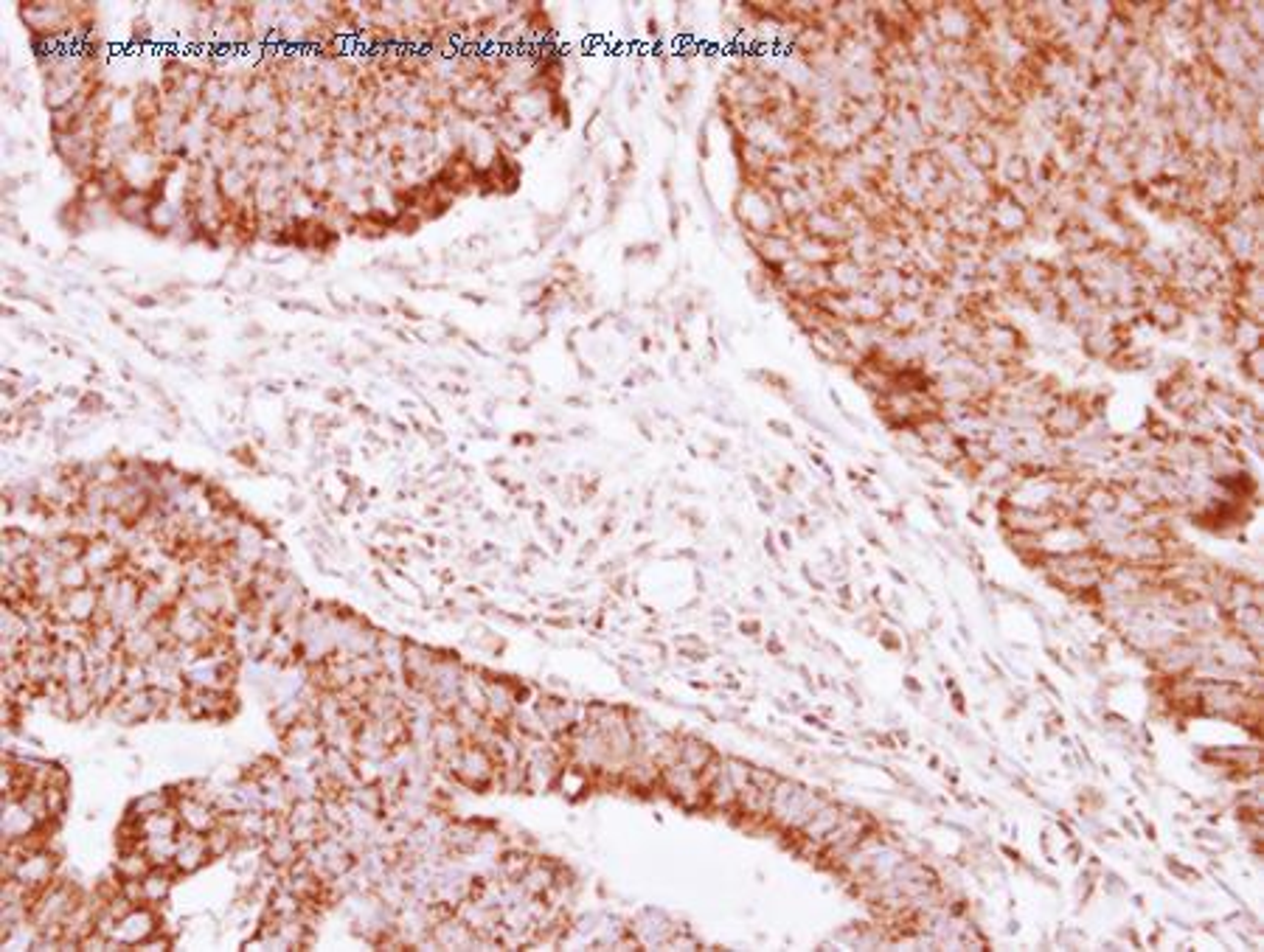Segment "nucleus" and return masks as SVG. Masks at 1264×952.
Segmentation results:
<instances>
[{
	"mask_svg": "<svg viewBox=\"0 0 1264 952\" xmlns=\"http://www.w3.org/2000/svg\"><path fill=\"white\" fill-rule=\"evenodd\" d=\"M984 216L992 228V242L987 245V254H995L1000 248H1006L1011 242H1020L1023 236L1032 233V212L1011 194L1006 186H995L992 197L984 203Z\"/></svg>",
	"mask_w": 1264,
	"mask_h": 952,
	"instance_id": "f257e3e1",
	"label": "nucleus"
},
{
	"mask_svg": "<svg viewBox=\"0 0 1264 952\" xmlns=\"http://www.w3.org/2000/svg\"><path fill=\"white\" fill-rule=\"evenodd\" d=\"M1094 424V416L1085 405V394H1062L1056 403L1048 407V413L1043 416V433L1051 442H1074L1079 439L1088 427Z\"/></svg>",
	"mask_w": 1264,
	"mask_h": 952,
	"instance_id": "f03ea898",
	"label": "nucleus"
},
{
	"mask_svg": "<svg viewBox=\"0 0 1264 952\" xmlns=\"http://www.w3.org/2000/svg\"><path fill=\"white\" fill-rule=\"evenodd\" d=\"M981 340H984V360L1023 365V357L1029 355V340L1023 335V329L1003 315L981 323Z\"/></svg>",
	"mask_w": 1264,
	"mask_h": 952,
	"instance_id": "7ed1b4c3",
	"label": "nucleus"
},
{
	"mask_svg": "<svg viewBox=\"0 0 1264 952\" xmlns=\"http://www.w3.org/2000/svg\"><path fill=\"white\" fill-rule=\"evenodd\" d=\"M1065 264H1059V262H1053V259H1045V256H1026L1023 262H1017L1014 267H1011L1009 275V293H1014L1017 298H1023V304H1029L1032 298L1045 296V293H1051L1053 290V281H1056V275L1062 270Z\"/></svg>",
	"mask_w": 1264,
	"mask_h": 952,
	"instance_id": "20e7f679",
	"label": "nucleus"
},
{
	"mask_svg": "<svg viewBox=\"0 0 1264 952\" xmlns=\"http://www.w3.org/2000/svg\"><path fill=\"white\" fill-rule=\"evenodd\" d=\"M1141 312H1143V323H1149L1152 329H1158L1163 335H1178L1189 320L1186 309L1180 307V301L1169 287H1163L1160 293L1146 298L1141 304Z\"/></svg>",
	"mask_w": 1264,
	"mask_h": 952,
	"instance_id": "39448f33",
	"label": "nucleus"
},
{
	"mask_svg": "<svg viewBox=\"0 0 1264 952\" xmlns=\"http://www.w3.org/2000/svg\"><path fill=\"white\" fill-rule=\"evenodd\" d=\"M1053 239H1056V245L1062 248L1065 259L1091 254V251H1095V248H1101V245H1104V242H1101V236L1094 231V225H1091V222H1085L1079 214H1068V216H1062V219L1056 222V228H1053Z\"/></svg>",
	"mask_w": 1264,
	"mask_h": 952,
	"instance_id": "423d86ee",
	"label": "nucleus"
},
{
	"mask_svg": "<svg viewBox=\"0 0 1264 952\" xmlns=\"http://www.w3.org/2000/svg\"><path fill=\"white\" fill-rule=\"evenodd\" d=\"M161 930V919L152 905H138L126 913L119 922V928L113 932V944L116 950H135L138 944H144L149 935Z\"/></svg>",
	"mask_w": 1264,
	"mask_h": 952,
	"instance_id": "0eeeda50",
	"label": "nucleus"
},
{
	"mask_svg": "<svg viewBox=\"0 0 1264 952\" xmlns=\"http://www.w3.org/2000/svg\"><path fill=\"white\" fill-rule=\"evenodd\" d=\"M997 517H1000L1003 531L1034 534V537L1045 534V531L1053 529L1056 523H1062V520H1065V514H1059V511H1034V508L1009 506V503H1003V500H1000V506H997Z\"/></svg>",
	"mask_w": 1264,
	"mask_h": 952,
	"instance_id": "6e6552de",
	"label": "nucleus"
},
{
	"mask_svg": "<svg viewBox=\"0 0 1264 952\" xmlns=\"http://www.w3.org/2000/svg\"><path fill=\"white\" fill-rule=\"evenodd\" d=\"M961 152H964L969 167L978 171V174L995 177L997 164H1000V149L992 141V135L987 129H975V132L964 135L961 138Z\"/></svg>",
	"mask_w": 1264,
	"mask_h": 952,
	"instance_id": "1a4fd4ad",
	"label": "nucleus"
},
{
	"mask_svg": "<svg viewBox=\"0 0 1264 952\" xmlns=\"http://www.w3.org/2000/svg\"><path fill=\"white\" fill-rule=\"evenodd\" d=\"M15 880H21L23 885H28L31 890L48 888L57 880V857H54V851L48 846L31 851L21 863V868H18Z\"/></svg>",
	"mask_w": 1264,
	"mask_h": 952,
	"instance_id": "9d476101",
	"label": "nucleus"
},
{
	"mask_svg": "<svg viewBox=\"0 0 1264 952\" xmlns=\"http://www.w3.org/2000/svg\"><path fill=\"white\" fill-rule=\"evenodd\" d=\"M211 860L209 846H206V837L203 834H197V832H189V829H180L177 832V851H174V863L171 868L177 871V877L183 874H194V871H200V868L206 866Z\"/></svg>",
	"mask_w": 1264,
	"mask_h": 952,
	"instance_id": "9b49d317",
	"label": "nucleus"
},
{
	"mask_svg": "<svg viewBox=\"0 0 1264 952\" xmlns=\"http://www.w3.org/2000/svg\"><path fill=\"white\" fill-rule=\"evenodd\" d=\"M1262 340L1264 323L1228 312V320H1225V343H1231V349L1237 355H1247L1253 349H1262Z\"/></svg>",
	"mask_w": 1264,
	"mask_h": 952,
	"instance_id": "f8f14e48",
	"label": "nucleus"
},
{
	"mask_svg": "<svg viewBox=\"0 0 1264 952\" xmlns=\"http://www.w3.org/2000/svg\"><path fill=\"white\" fill-rule=\"evenodd\" d=\"M174 809H177L180 826L189 829V832H197V834H206V832H211L214 826L219 824V809L214 804H206V801H197V798L177 795Z\"/></svg>",
	"mask_w": 1264,
	"mask_h": 952,
	"instance_id": "ddd939ff",
	"label": "nucleus"
},
{
	"mask_svg": "<svg viewBox=\"0 0 1264 952\" xmlns=\"http://www.w3.org/2000/svg\"><path fill=\"white\" fill-rule=\"evenodd\" d=\"M40 829V821L23 806L21 798H3V840H23Z\"/></svg>",
	"mask_w": 1264,
	"mask_h": 952,
	"instance_id": "4468645a",
	"label": "nucleus"
},
{
	"mask_svg": "<svg viewBox=\"0 0 1264 952\" xmlns=\"http://www.w3.org/2000/svg\"><path fill=\"white\" fill-rule=\"evenodd\" d=\"M1032 177H1034V161L1026 155V152H1023V149L1003 155V158H1000V164H997V171H995V180H997L1000 186H1006V189L1023 186V183H1029Z\"/></svg>",
	"mask_w": 1264,
	"mask_h": 952,
	"instance_id": "2eb2a0df",
	"label": "nucleus"
},
{
	"mask_svg": "<svg viewBox=\"0 0 1264 952\" xmlns=\"http://www.w3.org/2000/svg\"><path fill=\"white\" fill-rule=\"evenodd\" d=\"M174 877H177V871H174V868H152L147 877L141 880V885H144V902L152 905V908L167 905L169 893H171V885H174Z\"/></svg>",
	"mask_w": 1264,
	"mask_h": 952,
	"instance_id": "dca6fc26",
	"label": "nucleus"
},
{
	"mask_svg": "<svg viewBox=\"0 0 1264 952\" xmlns=\"http://www.w3.org/2000/svg\"><path fill=\"white\" fill-rule=\"evenodd\" d=\"M301 854H304V851H301V846H298L293 837H290V832H281V834H275V837H270V840L265 843V860H267L273 868H278V871H287V868L293 866Z\"/></svg>",
	"mask_w": 1264,
	"mask_h": 952,
	"instance_id": "f3484780",
	"label": "nucleus"
},
{
	"mask_svg": "<svg viewBox=\"0 0 1264 952\" xmlns=\"http://www.w3.org/2000/svg\"><path fill=\"white\" fill-rule=\"evenodd\" d=\"M113 871H116L122 880H144L149 871H152V863H149V857L144 854V848L141 846L119 848V857H116V863H113Z\"/></svg>",
	"mask_w": 1264,
	"mask_h": 952,
	"instance_id": "a211bd4d",
	"label": "nucleus"
},
{
	"mask_svg": "<svg viewBox=\"0 0 1264 952\" xmlns=\"http://www.w3.org/2000/svg\"><path fill=\"white\" fill-rule=\"evenodd\" d=\"M177 801V795H171L169 789H152V792H144V795H138L132 806H129V812H126V818H132V821H144L149 815H155V812H164V809H171Z\"/></svg>",
	"mask_w": 1264,
	"mask_h": 952,
	"instance_id": "6ab92c4d",
	"label": "nucleus"
},
{
	"mask_svg": "<svg viewBox=\"0 0 1264 952\" xmlns=\"http://www.w3.org/2000/svg\"><path fill=\"white\" fill-rule=\"evenodd\" d=\"M206 837V846H209L211 860H222V857H231L236 846H239V834L233 832L231 824H225L222 818H219V824L214 826L211 832L203 834Z\"/></svg>",
	"mask_w": 1264,
	"mask_h": 952,
	"instance_id": "aec40b11",
	"label": "nucleus"
},
{
	"mask_svg": "<svg viewBox=\"0 0 1264 952\" xmlns=\"http://www.w3.org/2000/svg\"><path fill=\"white\" fill-rule=\"evenodd\" d=\"M138 829H141V837H171L183 826H180V818H177V809L171 806V809L155 812V815H149L144 821H138Z\"/></svg>",
	"mask_w": 1264,
	"mask_h": 952,
	"instance_id": "412c9836",
	"label": "nucleus"
},
{
	"mask_svg": "<svg viewBox=\"0 0 1264 952\" xmlns=\"http://www.w3.org/2000/svg\"><path fill=\"white\" fill-rule=\"evenodd\" d=\"M68 689V708H71V720H87L99 705V699L93 694L90 683H76V686H65Z\"/></svg>",
	"mask_w": 1264,
	"mask_h": 952,
	"instance_id": "4be33fe9",
	"label": "nucleus"
},
{
	"mask_svg": "<svg viewBox=\"0 0 1264 952\" xmlns=\"http://www.w3.org/2000/svg\"><path fill=\"white\" fill-rule=\"evenodd\" d=\"M141 848L149 857L152 868H171L174 863V851H177V834L171 837H144Z\"/></svg>",
	"mask_w": 1264,
	"mask_h": 952,
	"instance_id": "5701e85b",
	"label": "nucleus"
},
{
	"mask_svg": "<svg viewBox=\"0 0 1264 952\" xmlns=\"http://www.w3.org/2000/svg\"><path fill=\"white\" fill-rule=\"evenodd\" d=\"M65 613L71 615L73 621H87L90 615L96 613V593L93 591H71V595L65 598Z\"/></svg>",
	"mask_w": 1264,
	"mask_h": 952,
	"instance_id": "b1692460",
	"label": "nucleus"
},
{
	"mask_svg": "<svg viewBox=\"0 0 1264 952\" xmlns=\"http://www.w3.org/2000/svg\"><path fill=\"white\" fill-rule=\"evenodd\" d=\"M1240 371H1242V377L1247 382H1253V385H1259L1264 380V352L1262 349H1253V352H1247V355H1240Z\"/></svg>",
	"mask_w": 1264,
	"mask_h": 952,
	"instance_id": "393cba45",
	"label": "nucleus"
},
{
	"mask_svg": "<svg viewBox=\"0 0 1264 952\" xmlns=\"http://www.w3.org/2000/svg\"><path fill=\"white\" fill-rule=\"evenodd\" d=\"M60 582H63L65 588H71V591H79L84 585V571L79 565H65L63 571H60Z\"/></svg>",
	"mask_w": 1264,
	"mask_h": 952,
	"instance_id": "a878e982",
	"label": "nucleus"
}]
</instances>
